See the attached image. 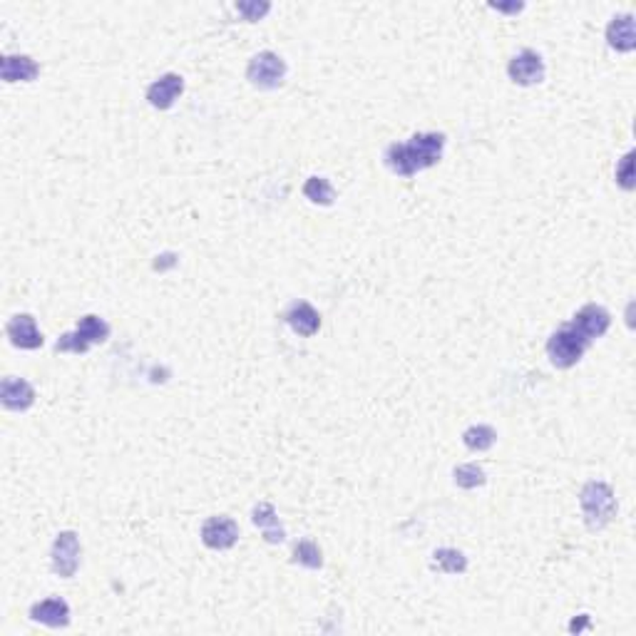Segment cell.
<instances>
[{"instance_id":"6da1fadb","label":"cell","mask_w":636,"mask_h":636,"mask_svg":"<svg viewBox=\"0 0 636 636\" xmlns=\"http://www.w3.org/2000/svg\"><path fill=\"white\" fill-rule=\"evenodd\" d=\"M447 137L443 132H418L408 142H393L383 152V162L393 174L403 179L415 177L423 169L436 167L443 159Z\"/></svg>"},{"instance_id":"7a4b0ae2","label":"cell","mask_w":636,"mask_h":636,"mask_svg":"<svg viewBox=\"0 0 636 636\" xmlns=\"http://www.w3.org/2000/svg\"><path fill=\"white\" fill-rule=\"evenodd\" d=\"M592 343V338L584 334L580 326L574 324V321H567V324H562L555 334L549 335L547 356L552 360V366L567 370L580 363Z\"/></svg>"},{"instance_id":"3957f363","label":"cell","mask_w":636,"mask_h":636,"mask_svg":"<svg viewBox=\"0 0 636 636\" xmlns=\"http://www.w3.org/2000/svg\"><path fill=\"white\" fill-rule=\"evenodd\" d=\"M581 514H584V525L589 527L592 532L604 530L616 517V495L615 490L602 480L587 482L580 492Z\"/></svg>"},{"instance_id":"277c9868","label":"cell","mask_w":636,"mask_h":636,"mask_svg":"<svg viewBox=\"0 0 636 636\" xmlns=\"http://www.w3.org/2000/svg\"><path fill=\"white\" fill-rule=\"evenodd\" d=\"M110 338V324L95 316V313H88L82 316L75 326V331L70 334H63L55 341V351L57 353H75V356H85L92 346H100Z\"/></svg>"},{"instance_id":"5b68a950","label":"cell","mask_w":636,"mask_h":636,"mask_svg":"<svg viewBox=\"0 0 636 636\" xmlns=\"http://www.w3.org/2000/svg\"><path fill=\"white\" fill-rule=\"evenodd\" d=\"M246 80L259 89L281 88L284 80H286V63H284V57L271 53V50L257 53L249 60V65H246Z\"/></svg>"},{"instance_id":"8992f818","label":"cell","mask_w":636,"mask_h":636,"mask_svg":"<svg viewBox=\"0 0 636 636\" xmlns=\"http://www.w3.org/2000/svg\"><path fill=\"white\" fill-rule=\"evenodd\" d=\"M80 555H82V547H80V539L75 532H60L53 542V552H50V564H53V572L57 577L63 580H70L75 577L80 570Z\"/></svg>"},{"instance_id":"52a82bcc","label":"cell","mask_w":636,"mask_h":636,"mask_svg":"<svg viewBox=\"0 0 636 636\" xmlns=\"http://www.w3.org/2000/svg\"><path fill=\"white\" fill-rule=\"evenodd\" d=\"M507 75L513 80L514 85L520 88H532V85H539L545 75H547V67H545V60L542 55L532 50V47H525L520 50L517 55L510 60L507 65Z\"/></svg>"},{"instance_id":"ba28073f","label":"cell","mask_w":636,"mask_h":636,"mask_svg":"<svg viewBox=\"0 0 636 636\" xmlns=\"http://www.w3.org/2000/svg\"><path fill=\"white\" fill-rule=\"evenodd\" d=\"M236 539H239V525L232 517H209L201 525V542H204V547L214 549V552L232 549Z\"/></svg>"},{"instance_id":"9c48e42d","label":"cell","mask_w":636,"mask_h":636,"mask_svg":"<svg viewBox=\"0 0 636 636\" xmlns=\"http://www.w3.org/2000/svg\"><path fill=\"white\" fill-rule=\"evenodd\" d=\"M182 92H184V78L177 72H165L147 88L145 95L155 110H169L182 98Z\"/></svg>"},{"instance_id":"30bf717a","label":"cell","mask_w":636,"mask_h":636,"mask_svg":"<svg viewBox=\"0 0 636 636\" xmlns=\"http://www.w3.org/2000/svg\"><path fill=\"white\" fill-rule=\"evenodd\" d=\"M5 334L11 338V343L21 351H35V348L43 346V334L35 324V318L30 313H18L13 316L8 326H5Z\"/></svg>"},{"instance_id":"8fae6325","label":"cell","mask_w":636,"mask_h":636,"mask_svg":"<svg viewBox=\"0 0 636 636\" xmlns=\"http://www.w3.org/2000/svg\"><path fill=\"white\" fill-rule=\"evenodd\" d=\"M0 403H3L5 411L22 413V411H28V408H33L35 388L28 380L8 376V378H3V383H0Z\"/></svg>"},{"instance_id":"7c38bea8","label":"cell","mask_w":636,"mask_h":636,"mask_svg":"<svg viewBox=\"0 0 636 636\" xmlns=\"http://www.w3.org/2000/svg\"><path fill=\"white\" fill-rule=\"evenodd\" d=\"M284 321L289 324V328L296 335L311 338L321 328V313L316 311L309 301H293L289 306V311L284 313Z\"/></svg>"},{"instance_id":"4fadbf2b","label":"cell","mask_w":636,"mask_h":636,"mask_svg":"<svg viewBox=\"0 0 636 636\" xmlns=\"http://www.w3.org/2000/svg\"><path fill=\"white\" fill-rule=\"evenodd\" d=\"M30 619L50 629H65L70 624V604L60 597H50L30 606Z\"/></svg>"},{"instance_id":"5bb4252c","label":"cell","mask_w":636,"mask_h":636,"mask_svg":"<svg viewBox=\"0 0 636 636\" xmlns=\"http://www.w3.org/2000/svg\"><path fill=\"white\" fill-rule=\"evenodd\" d=\"M572 321L580 326L581 331L589 335L592 341H597V338H602V335L609 331L612 313L606 311L604 306H599V303H587V306H581L580 311L574 313Z\"/></svg>"},{"instance_id":"9a60e30c","label":"cell","mask_w":636,"mask_h":636,"mask_svg":"<svg viewBox=\"0 0 636 636\" xmlns=\"http://www.w3.org/2000/svg\"><path fill=\"white\" fill-rule=\"evenodd\" d=\"M606 43H609V47H615L616 53H632L634 50L636 28L632 13H622V15L612 18V22L606 25Z\"/></svg>"},{"instance_id":"2e32d148","label":"cell","mask_w":636,"mask_h":636,"mask_svg":"<svg viewBox=\"0 0 636 636\" xmlns=\"http://www.w3.org/2000/svg\"><path fill=\"white\" fill-rule=\"evenodd\" d=\"M40 75V65L30 55H5L0 60L3 82H33Z\"/></svg>"},{"instance_id":"e0dca14e","label":"cell","mask_w":636,"mask_h":636,"mask_svg":"<svg viewBox=\"0 0 636 636\" xmlns=\"http://www.w3.org/2000/svg\"><path fill=\"white\" fill-rule=\"evenodd\" d=\"M251 522L261 530V535H264L268 545H281L286 539V530L279 522L276 507L271 503H259L254 507V513H251Z\"/></svg>"},{"instance_id":"ac0fdd59","label":"cell","mask_w":636,"mask_h":636,"mask_svg":"<svg viewBox=\"0 0 636 636\" xmlns=\"http://www.w3.org/2000/svg\"><path fill=\"white\" fill-rule=\"evenodd\" d=\"M433 570L443 574H462L468 570V557L455 547H440L433 552Z\"/></svg>"},{"instance_id":"d6986e66","label":"cell","mask_w":636,"mask_h":636,"mask_svg":"<svg viewBox=\"0 0 636 636\" xmlns=\"http://www.w3.org/2000/svg\"><path fill=\"white\" fill-rule=\"evenodd\" d=\"M462 443L472 453H485L497 443V433H495L492 425H470L468 430L462 433Z\"/></svg>"},{"instance_id":"ffe728a7","label":"cell","mask_w":636,"mask_h":636,"mask_svg":"<svg viewBox=\"0 0 636 636\" xmlns=\"http://www.w3.org/2000/svg\"><path fill=\"white\" fill-rule=\"evenodd\" d=\"M303 197L318 207H331L335 201V190L326 177H309L303 184Z\"/></svg>"},{"instance_id":"44dd1931","label":"cell","mask_w":636,"mask_h":636,"mask_svg":"<svg viewBox=\"0 0 636 636\" xmlns=\"http://www.w3.org/2000/svg\"><path fill=\"white\" fill-rule=\"evenodd\" d=\"M453 478H455V485L462 490H478L488 482V472L478 462H465V465H458L453 470Z\"/></svg>"},{"instance_id":"7402d4cb","label":"cell","mask_w":636,"mask_h":636,"mask_svg":"<svg viewBox=\"0 0 636 636\" xmlns=\"http://www.w3.org/2000/svg\"><path fill=\"white\" fill-rule=\"evenodd\" d=\"M293 562L306 567V570H321L324 567V552L313 539H301L293 547Z\"/></svg>"},{"instance_id":"603a6c76","label":"cell","mask_w":636,"mask_h":636,"mask_svg":"<svg viewBox=\"0 0 636 636\" xmlns=\"http://www.w3.org/2000/svg\"><path fill=\"white\" fill-rule=\"evenodd\" d=\"M236 11L244 15L246 22H259L264 21L268 15V11H271V3H267V0H242V3H236Z\"/></svg>"},{"instance_id":"cb8c5ba5","label":"cell","mask_w":636,"mask_h":636,"mask_svg":"<svg viewBox=\"0 0 636 636\" xmlns=\"http://www.w3.org/2000/svg\"><path fill=\"white\" fill-rule=\"evenodd\" d=\"M616 184L626 191L634 190V152H626L616 165Z\"/></svg>"},{"instance_id":"d4e9b609","label":"cell","mask_w":636,"mask_h":636,"mask_svg":"<svg viewBox=\"0 0 636 636\" xmlns=\"http://www.w3.org/2000/svg\"><path fill=\"white\" fill-rule=\"evenodd\" d=\"M490 8H495V11H503V13H520L522 8H525V3H513V5H490Z\"/></svg>"}]
</instances>
